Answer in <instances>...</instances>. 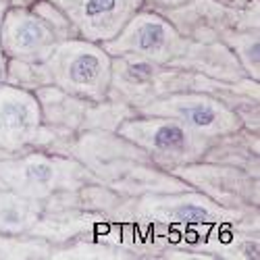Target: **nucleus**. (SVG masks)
<instances>
[{
  "label": "nucleus",
  "instance_id": "obj_21",
  "mask_svg": "<svg viewBox=\"0 0 260 260\" xmlns=\"http://www.w3.org/2000/svg\"><path fill=\"white\" fill-rule=\"evenodd\" d=\"M54 246L34 235L0 233V260H50Z\"/></svg>",
  "mask_w": 260,
  "mask_h": 260
},
{
  "label": "nucleus",
  "instance_id": "obj_17",
  "mask_svg": "<svg viewBox=\"0 0 260 260\" xmlns=\"http://www.w3.org/2000/svg\"><path fill=\"white\" fill-rule=\"evenodd\" d=\"M169 67L193 71L221 81H240L248 77L235 54L223 42H191L187 40L183 50L169 62Z\"/></svg>",
  "mask_w": 260,
  "mask_h": 260
},
{
  "label": "nucleus",
  "instance_id": "obj_9",
  "mask_svg": "<svg viewBox=\"0 0 260 260\" xmlns=\"http://www.w3.org/2000/svg\"><path fill=\"white\" fill-rule=\"evenodd\" d=\"M183 179L191 189L204 193L214 204L231 210H254L260 208V177L250 173L216 165L208 160H196L171 171Z\"/></svg>",
  "mask_w": 260,
  "mask_h": 260
},
{
  "label": "nucleus",
  "instance_id": "obj_11",
  "mask_svg": "<svg viewBox=\"0 0 260 260\" xmlns=\"http://www.w3.org/2000/svg\"><path fill=\"white\" fill-rule=\"evenodd\" d=\"M50 3L69 19L75 38L94 44L113 40L127 21L144 7V0H50Z\"/></svg>",
  "mask_w": 260,
  "mask_h": 260
},
{
  "label": "nucleus",
  "instance_id": "obj_24",
  "mask_svg": "<svg viewBox=\"0 0 260 260\" xmlns=\"http://www.w3.org/2000/svg\"><path fill=\"white\" fill-rule=\"evenodd\" d=\"M185 0H144V5L154 9V11H162V9H173V7H179L183 5Z\"/></svg>",
  "mask_w": 260,
  "mask_h": 260
},
{
  "label": "nucleus",
  "instance_id": "obj_22",
  "mask_svg": "<svg viewBox=\"0 0 260 260\" xmlns=\"http://www.w3.org/2000/svg\"><path fill=\"white\" fill-rule=\"evenodd\" d=\"M7 83L27 92H36L44 85H52L46 62H29L15 58H9L7 62Z\"/></svg>",
  "mask_w": 260,
  "mask_h": 260
},
{
  "label": "nucleus",
  "instance_id": "obj_25",
  "mask_svg": "<svg viewBox=\"0 0 260 260\" xmlns=\"http://www.w3.org/2000/svg\"><path fill=\"white\" fill-rule=\"evenodd\" d=\"M9 9H34L40 0H5Z\"/></svg>",
  "mask_w": 260,
  "mask_h": 260
},
{
  "label": "nucleus",
  "instance_id": "obj_7",
  "mask_svg": "<svg viewBox=\"0 0 260 260\" xmlns=\"http://www.w3.org/2000/svg\"><path fill=\"white\" fill-rule=\"evenodd\" d=\"M173 250L191 252L198 260H258L260 210L237 221L185 229Z\"/></svg>",
  "mask_w": 260,
  "mask_h": 260
},
{
  "label": "nucleus",
  "instance_id": "obj_3",
  "mask_svg": "<svg viewBox=\"0 0 260 260\" xmlns=\"http://www.w3.org/2000/svg\"><path fill=\"white\" fill-rule=\"evenodd\" d=\"M96 181L79 160L44 150H29L0 160V187L42 204L62 191H73Z\"/></svg>",
  "mask_w": 260,
  "mask_h": 260
},
{
  "label": "nucleus",
  "instance_id": "obj_26",
  "mask_svg": "<svg viewBox=\"0 0 260 260\" xmlns=\"http://www.w3.org/2000/svg\"><path fill=\"white\" fill-rule=\"evenodd\" d=\"M7 62H9V58L0 52V85L7 83Z\"/></svg>",
  "mask_w": 260,
  "mask_h": 260
},
{
  "label": "nucleus",
  "instance_id": "obj_8",
  "mask_svg": "<svg viewBox=\"0 0 260 260\" xmlns=\"http://www.w3.org/2000/svg\"><path fill=\"white\" fill-rule=\"evenodd\" d=\"M185 42L187 40L181 38L158 11L144 5L113 40L100 46L108 56L129 54L158 64H169L183 50Z\"/></svg>",
  "mask_w": 260,
  "mask_h": 260
},
{
  "label": "nucleus",
  "instance_id": "obj_27",
  "mask_svg": "<svg viewBox=\"0 0 260 260\" xmlns=\"http://www.w3.org/2000/svg\"><path fill=\"white\" fill-rule=\"evenodd\" d=\"M219 3H223V5H227V7H231V9H242V7H246L248 3H252V0H219Z\"/></svg>",
  "mask_w": 260,
  "mask_h": 260
},
{
  "label": "nucleus",
  "instance_id": "obj_16",
  "mask_svg": "<svg viewBox=\"0 0 260 260\" xmlns=\"http://www.w3.org/2000/svg\"><path fill=\"white\" fill-rule=\"evenodd\" d=\"M111 216L96 210L83 208H54L44 210L38 223L31 227L29 235L40 237L54 248L75 242H88L106 225Z\"/></svg>",
  "mask_w": 260,
  "mask_h": 260
},
{
  "label": "nucleus",
  "instance_id": "obj_20",
  "mask_svg": "<svg viewBox=\"0 0 260 260\" xmlns=\"http://www.w3.org/2000/svg\"><path fill=\"white\" fill-rule=\"evenodd\" d=\"M221 42L240 60L244 73L260 81V29H227Z\"/></svg>",
  "mask_w": 260,
  "mask_h": 260
},
{
  "label": "nucleus",
  "instance_id": "obj_23",
  "mask_svg": "<svg viewBox=\"0 0 260 260\" xmlns=\"http://www.w3.org/2000/svg\"><path fill=\"white\" fill-rule=\"evenodd\" d=\"M34 11H36L40 17H44V19L48 21V23L54 27V31L58 34L60 40L75 38V31H73V27H71V23H69V19L64 17V13H62L58 7H54L50 0H40V3L34 7Z\"/></svg>",
  "mask_w": 260,
  "mask_h": 260
},
{
  "label": "nucleus",
  "instance_id": "obj_29",
  "mask_svg": "<svg viewBox=\"0 0 260 260\" xmlns=\"http://www.w3.org/2000/svg\"><path fill=\"white\" fill-rule=\"evenodd\" d=\"M11 156H17V154H11V152H7V150H3V148H0V160L11 158Z\"/></svg>",
  "mask_w": 260,
  "mask_h": 260
},
{
  "label": "nucleus",
  "instance_id": "obj_6",
  "mask_svg": "<svg viewBox=\"0 0 260 260\" xmlns=\"http://www.w3.org/2000/svg\"><path fill=\"white\" fill-rule=\"evenodd\" d=\"M50 81L56 88L90 100H106L111 90V56L94 42L62 40L46 60Z\"/></svg>",
  "mask_w": 260,
  "mask_h": 260
},
{
  "label": "nucleus",
  "instance_id": "obj_5",
  "mask_svg": "<svg viewBox=\"0 0 260 260\" xmlns=\"http://www.w3.org/2000/svg\"><path fill=\"white\" fill-rule=\"evenodd\" d=\"M34 94L40 102L44 125L67 134L117 132L123 121L138 115L134 106L119 100H90L69 94L56 85H44Z\"/></svg>",
  "mask_w": 260,
  "mask_h": 260
},
{
  "label": "nucleus",
  "instance_id": "obj_18",
  "mask_svg": "<svg viewBox=\"0 0 260 260\" xmlns=\"http://www.w3.org/2000/svg\"><path fill=\"white\" fill-rule=\"evenodd\" d=\"M202 160L235 167L260 177V134L240 127L237 132L214 138Z\"/></svg>",
  "mask_w": 260,
  "mask_h": 260
},
{
  "label": "nucleus",
  "instance_id": "obj_2",
  "mask_svg": "<svg viewBox=\"0 0 260 260\" xmlns=\"http://www.w3.org/2000/svg\"><path fill=\"white\" fill-rule=\"evenodd\" d=\"M256 210L260 208L254 210L223 208L214 204L210 198H206L204 193L196 189H185V191H169V193H146V196H138V198L121 196L108 216L119 221H140L175 231H185L214 223L237 221Z\"/></svg>",
  "mask_w": 260,
  "mask_h": 260
},
{
  "label": "nucleus",
  "instance_id": "obj_19",
  "mask_svg": "<svg viewBox=\"0 0 260 260\" xmlns=\"http://www.w3.org/2000/svg\"><path fill=\"white\" fill-rule=\"evenodd\" d=\"M42 212H44L42 202L29 200L17 191L0 187V233L29 235Z\"/></svg>",
  "mask_w": 260,
  "mask_h": 260
},
{
  "label": "nucleus",
  "instance_id": "obj_10",
  "mask_svg": "<svg viewBox=\"0 0 260 260\" xmlns=\"http://www.w3.org/2000/svg\"><path fill=\"white\" fill-rule=\"evenodd\" d=\"M138 115H158L171 117L204 138H221L225 134L237 132L242 121L231 108H227L219 98L200 92H177L148 102L138 108Z\"/></svg>",
  "mask_w": 260,
  "mask_h": 260
},
{
  "label": "nucleus",
  "instance_id": "obj_1",
  "mask_svg": "<svg viewBox=\"0 0 260 260\" xmlns=\"http://www.w3.org/2000/svg\"><path fill=\"white\" fill-rule=\"evenodd\" d=\"M62 156L79 160L106 187L125 198L191 189L183 179L154 165L140 146L117 132H81L60 148Z\"/></svg>",
  "mask_w": 260,
  "mask_h": 260
},
{
  "label": "nucleus",
  "instance_id": "obj_12",
  "mask_svg": "<svg viewBox=\"0 0 260 260\" xmlns=\"http://www.w3.org/2000/svg\"><path fill=\"white\" fill-rule=\"evenodd\" d=\"M60 42L54 27L34 9H7L0 23V52L7 58L46 62Z\"/></svg>",
  "mask_w": 260,
  "mask_h": 260
},
{
  "label": "nucleus",
  "instance_id": "obj_4",
  "mask_svg": "<svg viewBox=\"0 0 260 260\" xmlns=\"http://www.w3.org/2000/svg\"><path fill=\"white\" fill-rule=\"evenodd\" d=\"M117 134L140 146L144 152L165 171L202 160L210 146V138L193 134L171 117L136 115L119 125Z\"/></svg>",
  "mask_w": 260,
  "mask_h": 260
},
{
  "label": "nucleus",
  "instance_id": "obj_28",
  "mask_svg": "<svg viewBox=\"0 0 260 260\" xmlns=\"http://www.w3.org/2000/svg\"><path fill=\"white\" fill-rule=\"evenodd\" d=\"M7 3H5V0H0V23H3V17H5V13H7Z\"/></svg>",
  "mask_w": 260,
  "mask_h": 260
},
{
  "label": "nucleus",
  "instance_id": "obj_13",
  "mask_svg": "<svg viewBox=\"0 0 260 260\" xmlns=\"http://www.w3.org/2000/svg\"><path fill=\"white\" fill-rule=\"evenodd\" d=\"M42 108L34 92L0 85V148L11 154L36 150L42 136Z\"/></svg>",
  "mask_w": 260,
  "mask_h": 260
},
{
  "label": "nucleus",
  "instance_id": "obj_14",
  "mask_svg": "<svg viewBox=\"0 0 260 260\" xmlns=\"http://www.w3.org/2000/svg\"><path fill=\"white\" fill-rule=\"evenodd\" d=\"M167 64L140 56H111V90L108 98L134 106L136 111L148 102L167 96Z\"/></svg>",
  "mask_w": 260,
  "mask_h": 260
},
{
  "label": "nucleus",
  "instance_id": "obj_15",
  "mask_svg": "<svg viewBox=\"0 0 260 260\" xmlns=\"http://www.w3.org/2000/svg\"><path fill=\"white\" fill-rule=\"evenodd\" d=\"M158 13L181 38L191 42H219L227 29L237 27V9L219 0H185L179 7Z\"/></svg>",
  "mask_w": 260,
  "mask_h": 260
}]
</instances>
